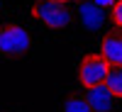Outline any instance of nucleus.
Listing matches in <instances>:
<instances>
[{
  "instance_id": "1",
  "label": "nucleus",
  "mask_w": 122,
  "mask_h": 112,
  "mask_svg": "<svg viewBox=\"0 0 122 112\" xmlns=\"http://www.w3.org/2000/svg\"><path fill=\"white\" fill-rule=\"evenodd\" d=\"M32 15L51 29H64L71 22V10L61 3H51V0H39L32 10Z\"/></svg>"
},
{
  "instance_id": "2",
  "label": "nucleus",
  "mask_w": 122,
  "mask_h": 112,
  "mask_svg": "<svg viewBox=\"0 0 122 112\" xmlns=\"http://www.w3.org/2000/svg\"><path fill=\"white\" fill-rule=\"evenodd\" d=\"M29 44H32V39L29 34L25 32L22 27L17 24H10V27H0V51L5 56H20L25 54Z\"/></svg>"
},
{
  "instance_id": "3",
  "label": "nucleus",
  "mask_w": 122,
  "mask_h": 112,
  "mask_svg": "<svg viewBox=\"0 0 122 112\" xmlns=\"http://www.w3.org/2000/svg\"><path fill=\"white\" fill-rule=\"evenodd\" d=\"M105 76H107V66L105 61L100 58L98 54H88L78 66V78H81V85L83 88H95V85H103L105 83Z\"/></svg>"
},
{
  "instance_id": "4",
  "label": "nucleus",
  "mask_w": 122,
  "mask_h": 112,
  "mask_svg": "<svg viewBox=\"0 0 122 112\" xmlns=\"http://www.w3.org/2000/svg\"><path fill=\"white\" fill-rule=\"evenodd\" d=\"M100 58L105 61L107 68L122 66V32H110V34H105L103 44H100Z\"/></svg>"
},
{
  "instance_id": "5",
  "label": "nucleus",
  "mask_w": 122,
  "mask_h": 112,
  "mask_svg": "<svg viewBox=\"0 0 122 112\" xmlns=\"http://www.w3.org/2000/svg\"><path fill=\"white\" fill-rule=\"evenodd\" d=\"M83 100H86V105L90 107V112H112V107H115V95L110 93L105 85L88 88V95Z\"/></svg>"
},
{
  "instance_id": "6",
  "label": "nucleus",
  "mask_w": 122,
  "mask_h": 112,
  "mask_svg": "<svg viewBox=\"0 0 122 112\" xmlns=\"http://www.w3.org/2000/svg\"><path fill=\"white\" fill-rule=\"evenodd\" d=\"M78 15H81V24H83L88 32H95V29H100V27H103V22H105V10H100L95 3H90V0L81 3Z\"/></svg>"
},
{
  "instance_id": "7",
  "label": "nucleus",
  "mask_w": 122,
  "mask_h": 112,
  "mask_svg": "<svg viewBox=\"0 0 122 112\" xmlns=\"http://www.w3.org/2000/svg\"><path fill=\"white\" fill-rule=\"evenodd\" d=\"M115 97H122V66L117 68H107V76H105V83H103Z\"/></svg>"
},
{
  "instance_id": "8",
  "label": "nucleus",
  "mask_w": 122,
  "mask_h": 112,
  "mask_svg": "<svg viewBox=\"0 0 122 112\" xmlns=\"http://www.w3.org/2000/svg\"><path fill=\"white\" fill-rule=\"evenodd\" d=\"M64 112H90V107L86 105V100H81V97H68L64 102Z\"/></svg>"
},
{
  "instance_id": "9",
  "label": "nucleus",
  "mask_w": 122,
  "mask_h": 112,
  "mask_svg": "<svg viewBox=\"0 0 122 112\" xmlns=\"http://www.w3.org/2000/svg\"><path fill=\"white\" fill-rule=\"evenodd\" d=\"M110 17H112V22L117 27H122V0H117V3L112 5V10H110Z\"/></svg>"
},
{
  "instance_id": "10",
  "label": "nucleus",
  "mask_w": 122,
  "mask_h": 112,
  "mask_svg": "<svg viewBox=\"0 0 122 112\" xmlns=\"http://www.w3.org/2000/svg\"><path fill=\"white\" fill-rule=\"evenodd\" d=\"M115 3H117V0H95V5H98L100 10H112Z\"/></svg>"
},
{
  "instance_id": "11",
  "label": "nucleus",
  "mask_w": 122,
  "mask_h": 112,
  "mask_svg": "<svg viewBox=\"0 0 122 112\" xmlns=\"http://www.w3.org/2000/svg\"><path fill=\"white\" fill-rule=\"evenodd\" d=\"M51 3H61V5H66V3H71V0H51Z\"/></svg>"
},
{
  "instance_id": "12",
  "label": "nucleus",
  "mask_w": 122,
  "mask_h": 112,
  "mask_svg": "<svg viewBox=\"0 0 122 112\" xmlns=\"http://www.w3.org/2000/svg\"><path fill=\"white\" fill-rule=\"evenodd\" d=\"M0 10H3V0H0Z\"/></svg>"
},
{
  "instance_id": "13",
  "label": "nucleus",
  "mask_w": 122,
  "mask_h": 112,
  "mask_svg": "<svg viewBox=\"0 0 122 112\" xmlns=\"http://www.w3.org/2000/svg\"><path fill=\"white\" fill-rule=\"evenodd\" d=\"M120 112H122V110H120Z\"/></svg>"
}]
</instances>
